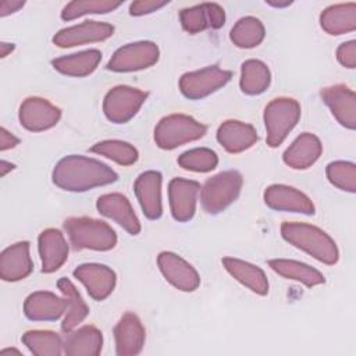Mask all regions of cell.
Here are the masks:
<instances>
[{
    "label": "cell",
    "instance_id": "39",
    "mask_svg": "<svg viewBox=\"0 0 356 356\" xmlns=\"http://www.w3.org/2000/svg\"><path fill=\"white\" fill-rule=\"evenodd\" d=\"M337 60L341 65L346 68H355L356 67V42L349 40L343 42L337 49Z\"/></svg>",
    "mask_w": 356,
    "mask_h": 356
},
{
    "label": "cell",
    "instance_id": "42",
    "mask_svg": "<svg viewBox=\"0 0 356 356\" xmlns=\"http://www.w3.org/2000/svg\"><path fill=\"white\" fill-rule=\"evenodd\" d=\"M25 4V1H18V0H3L0 3V15L6 17L8 14H13L15 11H18L19 8H22Z\"/></svg>",
    "mask_w": 356,
    "mask_h": 356
},
{
    "label": "cell",
    "instance_id": "25",
    "mask_svg": "<svg viewBox=\"0 0 356 356\" xmlns=\"http://www.w3.org/2000/svg\"><path fill=\"white\" fill-rule=\"evenodd\" d=\"M321 152L323 145L320 139L310 132H303L284 152L282 160L293 170H306L318 160Z\"/></svg>",
    "mask_w": 356,
    "mask_h": 356
},
{
    "label": "cell",
    "instance_id": "44",
    "mask_svg": "<svg viewBox=\"0 0 356 356\" xmlns=\"http://www.w3.org/2000/svg\"><path fill=\"white\" fill-rule=\"evenodd\" d=\"M14 164H11V163H8V161H6V160H1L0 161V174H1V177H4L8 171H11V170H14Z\"/></svg>",
    "mask_w": 356,
    "mask_h": 356
},
{
    "label": "cell",
    "instance_id": "13",
    "mask_svg": "<svg viewBox=\"0 0 356 356\" xmlns=\"http://www.w3.org/2000/svg\"><path fill=\"white\" fill-rule=\"evenodd\" d=\"M320 96L342 127L356 128V96L349 86L343 83L327 86L320 90Z\"/></svg>",
    "mask_w": 356,
    "mask_h": 356
},
{
    "label": "cell",
    "instance_id": "38",
    "mask_svg": "<svg viewBox=\"0 0 356 356\" xmlns=\"http://www.w3.org/2000/svg\"><path fill=\"white\" fill-rule=\"evenodd\" d=\"M325 174L331 185L341 191L355 193L356 192V165L352 161H332L327 165Z\"/></svg>",
    "mask_w": 356,
    "mask_h": 356
},
{
    "label": "cell",
    "instance_id": "5",
    "mask_svg": "<svg viewBox=\"0 0 356 356\" xmlns=\"http://www.w3.org/2000/svg\"><path fill=\"white\" fill-rule=\"evenodd\" d=\"M242 175L236 170H227L209 178L200 191L202 207L209 214H218L236 200L242 189Z\"/></svg>",
    "mask_w": 356,
    "mask_h": 356
},
{
    "label": "cell",
    "instance_id": "22",
    "mask_svg": "<svg viewBox=\"0 0 356 356\" xmlns=\"http://www.w3.org/2000/svg\"><path fill=\"white\" fill-rule=\"evenodd\" d=\"M65 310V298L47 291L33 292L24 302V314L32 321H56Z\"/></svg>",
    "mask_w": 356,
    "mask_h": 356
},
{
    "label": "cell",
    "instance_id": "11",
    "mask_svg": "<svg viewBox=\"0 0 356 356\" xmlns=\"http://www.w3.org/2000/svg\"><path fill=\"white\" fill-rule=\"evenodd\" d=\"M114 26L107 22L100 21H85L64 29H60L54 38L53 43L58 47H74L93 42H102L113 36Z\"/></svg>",
    "mask_w": 356,
    "mask_h": 356
},
{
    "label": "cell",
    "instance_id": "34",
    "mask_svg": "<svg viewBox=\"0 0 356 356\" xmlns=\"http://www.w3.org/2000/svg\"><path fill=\"white\" fill-rule=\"evenodd\" d=\"M21 341L36 356H58L63 352V339L53 331L31 330L22 335Z\"/></svg>",
    "mask_w": 356,
    "mask_h": 356
},
{
    "label": "cell",
    "instance_id": "29",
    "mask_svg": "<svg viewBox=\"0 0 356 356\" xmlns=\"http://www.w3.org/2000/svg\"><path fill=\"white\" fill-rule=\"evenodd\" d=\"M102 60V51L97 49H90L68 56H63L51 61L56 71L68 76H86L92 74Z\"/></svg>",
    "mask_w": 356,
    "mask_h": 356
},
{
    "label": "cell",
    "instance_id": "18",
    "mask_svg": "<svg viewBox=\"0 0 356 356\" xmlns=\"http://www.w3.org/2000/svg\"><path fill=\"white\" fill-rule=\"evenodd\" d=\"M115 353L118 356H132L140 353L145 345V327L139 317L127 312L114 327Z\"/></svg>",
    "mask_w": 356,
    "mask_h": 356
},
{
    "label": "cell",
    "instance_id": "28",
    "mask_svg": "<svg viewBox=\"0 0 356 356\" xmlns=\"http://www.w3.org/2000/svg\"><path fill=\"white\" fill-rule=\"evenodd\" d=\"M320 26L328 35H343L356 29V3L332 4L323 10Z\"/></svg>",
    "mask_w": 356,
    "mask_h": 356
},
{
    "label": "cell",
    "instance_id": "23",
    "mask_svg": "<svg viewBox=\"0 0 356 356\" xmlns=\"http://www.w3.org/2000/svg\"><path fill=\"white\" fill-rule=\"evenodd\" d=\"M42 271L49 274L57 271L68 259V245L61 231L56 228L43 229L38 238Z\"/></svg>",
    "mask_w": 356,
    "mask_h": 356
},
{
    "label": "cell",
    "instance_id": "19",
    "mask_svg": "<svg viewBox=\"0 0 356 356\" xmlns=\"http://www.w3.org/2000/svg\"><path fill=\"white\" fill-rule=\"evenodd\" d=\"M96 207L100 214L114 220L128 234L138 235L140 232V222L128 197L122 193L102 195L96 202Z\"/></svg>",
    "mask_w": 356,
    "mask_h": 356
},
{
    "label": "cell",
    "instance_id": "14",
    "mask_svg": "<svg viewBox=\"0 0 356 356\" xmlns=\"http://www.w3.org/2000/svg\"><path fill=\"white\" fill-rule=\"evenodd\" d=\"M74 277L85 285L89 296L95 300H104L108 298L117 281L115 273L110 267L97 263L78 266L74 270Z\"/></svg>",
    "mask_w": 356,
    "mask_h": 356
},
{
    "label": "cell",
    "instance_id": "26",
    "mask_svg": "<svg viewBox=\"0 0 356 356\" xmlns=\"http://www.w3.org/2000/svg\"><path fill=\"white\" fill-rule=\"evenodd\" d=\"M103 335L93 325H83L78 330L65 332L63 350L67 356H97L102 352Z\"/></svg>",
    "mask_w": 356,
    "mask_h": 356
},
{
    "label": "cell",
    "instance_id": "9",
    "mask_svg": "<svg viewBox=\"0 0 356 356\" xmlns=\"http://www.w3.org/2000/svg\"><path fill=\"white\" fill-rule=\"evenodd\" d=\"M159 47L153 42L140 40L128 43L114 51L107 68L115 72H131L152 67L159 60Z\"/></svg>",
    "mask_w": 356,
    "mask_h": 356
},
{
    "label": "cell",
    "instance_id": "20",
    "mask_svg": "<svg viewBox=\"0 0 356 356\" xmlns=\"http://www.w3.org/2000/svg\"><path fill=\"white\" fill-rule=\"evenodd\" d=\"M161 181V174L150 170L142 172L134 184L136 199L139 200L143 214L149 220H157L163 214Z\"/></svg>",
    "mask_w": 356,
    "mask_h": 356
},
{
    "label": "cell",
    "instance_id": "43",
    "mask_svg": "<svg viewBox=\"0 0 356 356\" xmlns=\"http://www.w3.org/2000/svg\"><path fill=\"white\" fill-rule=\"evenodd\" d=\"M14 43H7V42H1L0 43V54L1 57H7L8 53H11L14 50Z\"/></svg>",
    "mask_w": 356,
    "mask_h": 356
},
{
    "label": "cell",
    "instance_id": "2",
    "mask_svg": "<svg viewBox=\"0 0 356 356\" xmlns=\"http://www.w3.org/2000/svg\"><path fill=\"white\" fill-rule=\"evenodd\" d=\"M281 235L286 242L324 264L332 266L339 259V252L334 239L314 225L285 221L281 224Z\"/></svg>",
    "mask_w": 356,
    "mask_h": 356
},
{
    "label": "cell",
    "instance_id": "10",
    "mask_svg": "<svg viewBox=\"0 0 356 356\" xmlns=\"http://www.w3.org/2000/svg\"><path fill=\"white\" fill-rule=\"evenodd\" d=\"M21 125L32 132H42L53 128L61 118V110L47 99L26 97L18 111Z\"/></svg>",
    "mask_w": 356,
    "mask_h": 356
},
{
    "label": "cell",
    "instance_id": "7",
    "mask_svg": "<svg viewBox=\"0 0 356 356\" xmlns=\"http://www.w3.org/2000/svg\"><path fill=\"white\" fill-rule=\"evenodd\" d=\"M147 92H143L138 88L127 85L114 86L104 96V115L114 124H125L135 117V114L147 99Z\"/></svg>",
    "mask_w": 356,
    "mask_h": 356
},
{
    "label": "cell",
    "instance_id": "30",
    "mask_svg": "<svg viewBox=\"0 0 356 356\" xmlns=\"http://www.w3.org/2000/svg\"><path fill=\"white\" fill-rule=\"evenodd\" d=\"M57 288L63 293L67 302V310H65V317L61 323V330L63 332H70L72 331L78 324H81L89 314V307L82 299L81 293L75 288V285L68 280V278H60L57 281Z\"/></svg>",
    "mask_w": 356,
    "mask_h": 356
},
{
    "label": "cell",
    "instance_id": "4",
    "mask_svg": "<svg viewBox=\"0 0 356 356\" xmlns=\"http://www.w3.org/2000/svg\"><path fill=\"white\" fill-rule=\"evenodd\" d=\"M207 127L185 114L163 117L154 128V142L160 149L172 150L206 135Z\"/></svg>",
    "mask_w": 356,
    "mask_h": 356
},
{
    "label": "cell",
    "instance_id": "46",
    "mask_svg": "<svg viewBox=\"0 0 356 356\" xmlns=\"http://www.w3.org/2000/svg\"><path fill=\"white\" fill-rule=\"evenodd\" d=\"M10 353L21 355V352H19V350H17V349H4V350H1V352H0V356H6V355H10Z\"/></svg>",
    "mask_w": 356,
    "mask_h": 356
},
{
    "label": "cell",
    "instance_id": "1",
    "mask_svg": "<svg viewBox=\"0 0 356 356\" xmlns=\"http://www.w3.org/2000/svg\"><path fill=\"white\" fill-rule=\"evenodd\" d=\"M51 179L53 184L63 191L85 192L115 182L118 175L107 164L99 160L70 154L63 157L54 165Z\"/></svg>",
    "mask_w": 356,
    "mask_h": 356
},
{
    "label": "cell",
    "instance_id": "8",
    "mask_svg": "<svg viewBox=\"0 0 356 356\" xmlns=\"http://www.w3.org/2000/svg\"><path fill=\"white\" fill-rule=\"evenodd\" d=\"M231 78V71L222 70L218 65H209L202 70L185 72L179 78V90L185 97L199 100L227 85Z\"/></svg>",
    "mask_w": 356,
    "mask_h": 356
},
{
    "label": "cell",
    "instance_id": "41",
    "mask_svg": "<svg viewBox=\"0 0 356 356\" xmlns=\"http://www.w3.org/2000/svg\"><path fill=\"white\" fill-rule=\"evenodd\" d=\"M19 143V139L10 134L6 128L0 129V150L4 152L7 149H13Z\"/></svg>",
    "mask_w": 356,
    "mask_h": 356
},
{
    "label": "cell",
    "instance_id": "33",
    "mask_svg": "<svg viewBox=\"0 0 356 356\" xmlns=\"http://www.w3.org/2000/svg\"><path fill=\"white\" fill-rule=\"evenodd\" d=\"M266 35L263 22L256 17H243L236 21L229 32L231 42L241 49H252L259 46Z\"/></svg>",
    "mask_w": 356,
    "mask_h": 356
},
{
    "label": "cell",
    "instance_id": "15",
    "mask_svg": "<svg viewBox=\"0 0 356 356\" xmlns=\"http://www.w3.org/2000/svg\"><path fill=\"white\" fill-rule=\"evenodd\" d=\"M264 203L277 211L314 214V204L309 196L293 186L274 184L264 191Z\"/></svg>",
    "mask_w": 356,
    "mask_h": 356
},
{
    "label": "cell",
    "instance_id": "16",
    "mask_svg": "<svg viewBox=\"0 0 356 356\" xmlns=\"http://www.w3.org/2000/svg\"><path fill=\"white\" fill-rule=\"evenodd\" d=\"M200 185L185 178H172L168 184V199L172 217L179 222L189 221L196 211V197Z\"/></svg>",
    "mask_w": 356,
    "mask_h": 356
},
{
    "label": "cell",
    "instance_id": "31",
    "mask_svg": "<svg viewBox=\"0 0 356 356\" xmlns=\"http://www.w3.org/2000/svg\"><path fill=\"white\" fill-rule=\"evenodd\" d=\"M268 266L278 275L302 282L309 288L317 286L325 282L324 275L318 270L302 261L288 260V259H271L268 260Z\"/></svg>",
    "mask_w": 356,
    "mask_h": 356
},
{
    "label": "cell",
    "instance_id": "3",
    "mask_svg": "<svg viewBox=\"0 0 356 356\" xmlns=\"http://www.w3.org/2000/svg\"><path fill=\"white\" fill-rule=\"evenodd\" d=\"M64 229L74 250H110L117 243L114 229L104 221L90 217H68L64 220Z\"/></svg>",
    "mask_w": 356,
    "mask_h": 356
},
{
    "label": "cell",
    "instance_id": "24",
    "mask_svg": "<svg viewBox=\"0 0 356 356\" xmlns=\"http://www.w3.org/2000/svg\"><path fill=\"white\" fill-rule=\"evenodd\" d=\"M257 139L256 128L238 120H227L217 129V140L228 153H242L250 149Z\"/></svg>",
    "mask_w": 356,
    "mask_h": 356
},
{
    "label": "cell",
    "instance_id": "21",
    "mask_svg": "<svg viewBox=\"0 0 356 356\" xmlns=\"http://www.w3.org/2000/svg\"><path fill=\"white\" fill-rule=\"evenodd\" d=\"M33 270L29 254V242L22 241L6 248L0 254V277L3 281L15 282L26 278Z\"/></svg>",
    "mask_w": 356,
    "mask_h": 356
},
{
    "label": "cell",
    "instance_id": "40",
    "mask_svg": "<svg viewBox=\"0 0 356 356\" xmlns=\"http://www.w3.org/2000/svg\"><path fill=\"white\" fill-rule=\"evenodd\" d=\"M167 4H168V1H153V0L134 1L129 6V14L135 15V17H140V15L157 11V10H160L161 7H164Z\"/></svg>",
    "mask_w": 356,
    "mask_h": 356
},
{
    "label": "cell",
    "instance_id": "27",
    "mask_svg": "<svg viewBox=\"0 0 356 356\" xmlns=\"http://www.w3.org/2000/svg\"><path fill=\"white\" fill-rule=\"evenodd\" d=\"M221 263L238 282L249 288L252 292L261 296L268 293V280L260 267L235 257H224Z\"/></svg>",
    "mask_w": 356,
    "mask_h": 356
},
{
    "label": "cell",
    "instance_id": "37",
    "mask_svg": "<svg viewBox=\"0 0 356 356\" xmlns=\"http://www.w3.org/2000/svg\"><path fill=\"white\" fill-rule=\"evenodd\" d=\"M178 164L184 170L195 172H207L217 167L218 156L214 150L207 147H195L184 152L178 157Z\"/></svg>",
    "mask_w": 356,
    "mask_h": 356
},
{
    "label": "cell",
    "instance_id": "45",
    "mask_svg": "<svg viewBox=\"0 0 356 356\" xmlns=\"http://www.w3.org/2000/svg\"><path fill=\"white\" fill-rule=\"evenodd\" d=\"M270 6H273V7H286V6H289V4H292V1H289V0H286V1H284V3H281V1H267Z\"/></svg>",
    "mask_w": 356,
    "mask_h": 356
},
{
    "label": "cell",
    "instance_id": "35",
    "mask_svg": "<svg viewBox=\"0 0 356 356\" xmlns=\"http://www.w3.org/2000/svg\"><path fill=\"white\" fill-rule=\"evenodd\" d=\"M90 152L104 156L121 165H131L136 163L139 154L138 150L128 142L122 140H102L90 147Z\"/></svg>",
    "mask_w": 356,
    "mask_h": 356
},
{
    "label": "cell",
    "instance_id": "12",
    "mask_svg": "<svg viewBox=\"0 0 356 356\" xmlns=\"http://www.w3.org/2000/svg\"><path fill=\"white\" fill-rule=\"evenodd\" d=\"M157 264L164 278L182 292H192L200 285L197 271L186 260L172 252H161L157 256Z\"/></svg>",
    "mask_w": 356,
    "mask_h": 356
},
{
    "label": "cell",
    "instance_id": "36",
    "mask_svg": "<svg viewBox=\"0 0 356 356\" xmlns=\"http://www.w3.org/2000/svg\"><path fill=\"white\" fill-rule=\"evenodd\" d=\"M121 1H106V0H76L64 6L61 11V18L64 21H71L86 14H107L118 8Z\"/></svg>",
    "mask_w": 356,
    "mask_h": 356
},
{
    "label": "cell",
    "instance_id": "17",
    "mask_svg": "<svg viewBox=\"0 0 356 356\" xmlns=\"http://www.w3.org/2000/svg\"><path fill=\"white\" fill-rule=\"evenodd\" d=\"M179 21L184 31L193 35L207 28H221L225 22V11L217 3H202L181 10Z\"/></svg>",
    "mask_w": 356,
    "mask_h": 356
},
{
    "label": "cell",
    "instance_id": "6",
    "mask_svg": "<svg viewBox=\"0 0 356 356\" xmlns=\"http://www.w3.org/2000/svg\"><path fill=\"white\" fill-rule=\"evenodd\" d=\"M300 118V104L292 97L273 99L264 108L266 139L270 147L280 146Z\"/></svg>",
    "mask_w": 356,
    "mask_h": 356
},
{
    "label": "cell",
    "instance_id": "32",
    "mask_svg": "<svg viewBox=\"0 0 356 356\" xmlns=\"http://www.w3.org/2000/svg\"><path fill=\"white\" fill-rule=\"evenodd\" d=\"M271 82V72L268 67L260 60H246L241 67V90L246 95L254 96L263 93Z\"/></svg>",
    "mask_w": 356,
    "mask_h": 356
}]
</instances>
